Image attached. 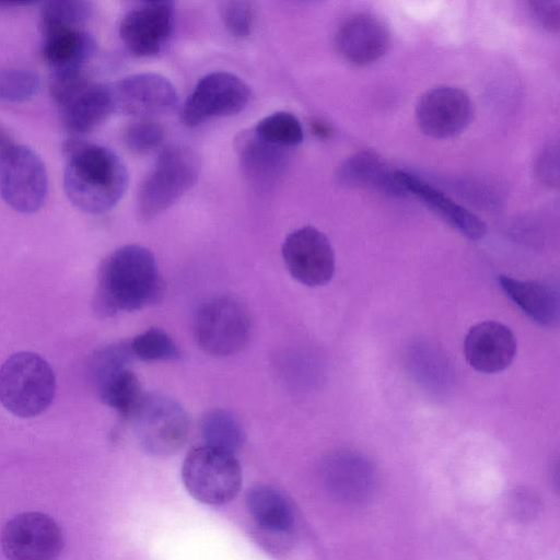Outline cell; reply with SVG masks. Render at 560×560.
<instances>
[{"mask_svg": "<svg viewBox=\"0 0 560 560\" xmlns=\"http://www.w3.org/2000/svg\"><path fill=\"white\" fill-rule=\"evenodd\" d=\"M108 84L115 113L151 118L177 105L175 86L158 73H137Z\"/></svg>", "mask_w": 560, "mask_h": 560, "instance_id": "cell-12", "label": "cell"}, {"mask_svg": "<svg viewBox=\"0 0 560 560\" xmlns=\"http://www.w3.org/2000/svg\"><path fill=\"white\" fill-rule=\"evenodd\" d=\"M529 8L535 19L550 32H558L560 27L559 1H530Z\"/></svg>", "mask_w": 560, "mask_h": 560, "instance_id": "cell-35", "label": "cell"}, {"mask_svg": "<svg viewBox=\"0 0 560 560\" xmlns=\"http://www.w3.org/2000/svg\"><path fill=\"white\" fill-rule=\"evenodd\" d=\"M192 330L202 351L213 357H229L247 345L250 317L246 306L237 299L214 296L198 307Z\"/></svg>", "mask_w": 560, "mask_h": 560, "instance_id": "cell-6", "label": "cell"}, {"mask_svg": "<svg viewBox=\"0 0 560 560\" xmlns=\"http://www.w3.org/2000/svg\"><path fill=\"white\" fill-rule=\"evenodd\" d=\"M40 79L23 68H0V102L22 103L37 95Z\"/></svg>", "mask_w": 560, "mask_h": 560, "instance_id": "cell-30", "label": "cell"}, {"mask_svg": "<svg viewBox=\"0 0 560 560\" xmlns=\"http://www.w3.org/2000/svg\"><path fill=\"white\" fill-rule=\"evenodd\" d=\"M250 98L249 86L226 71L211 72L201 78L185 101L182 121L192 128L213 118L242 112Z\"/></svg>", "mask_w": 560, "mask_h": 560, "instance_id": "cell-10", "label": "cell"}, {"mask_svg": "<svg viewBox=\"0 0 560 560\" xmlns=\"http://www.w3.org/2000/svg\"><path fill=\"white\" fill-rule=\"evenodd\" d=\"M200 158L191 148L175 144L164 148L138 195V211L150 220L175 203L197 182Z\"/></svg>", "mask_w": 560, "mask_h": 560, "instance_id": "cell-4", "label": "cell"}, {"mask_svg": "<svg viewBox=\"0 0 560 560\" xmlns=\"http://www.w3.org/2000/svg\"><path fill=\"white\" fill-rule=\"evenodd\" d=\"M182 479L197 501L223 505L238 494L242 468L235 455L203 445L192 448L185 457Z\"/></svg>", "mask_w": 560, "mask_h": 560, "instance_id": "cell-5", "label": "cell"}, {"mask_svg": "<svg viewBox=\"0 0 560 560\" xmlns=\"http://www.w3.org/2000/svg\"><path fill=\"white\" fill-rule=\"evenodd\" d=\"M538 174L542 182L558 185V150L550 148L545 151L538 164Z\"/></svg>", "mask_w": 560, "mask_h": 560, "instance_id": "cell-36", "label": "cell"}, {"mask_svg": "<svg viewBox=\"0 0 560 560\" xmlns=\"http://www.w3.org/2000/svg\"><path fill=\"white\" fill-rule=\"evenodd\" d=\"M12 144L13 142L10 133L0 125V154Z\"/></svg>", "mask_w": 560, "mask_h": 560, "instance_id": "cell-37", "label": "cell"}, {"mask_svg": "<svg viewBox=\"0 0 560 560\" xmlns=\"http://www.w3.org/2000/svg\"><path fill=\"white\" fill-rule=\"evenodd\" d=\"M516 339L502 323L486 320L472 326L464 341L468 364L485 374H495L511 365L516 355Z\"/></svg>", "mask_w": 560, "mask_h": 560, "instance_id": "cell-15", "label": "cell"}, {"mask_svg": "<svg viewBox=\"0 0 560 560\" xmlns=\"http://www.w3.org/2000/svg\"><path fill=\"white\" fill-rule=\"evenodd\" d=\"M281 252L290 275L304 285H324L335 273L332 246L326 235L313 226L291 232Z\"/></svg>", "mask_w": 560, "mask_h": 560, "instance_id": "cell-11", "label": "cell"}, {"mask_svg": "<svg viewBox=\"0 0 560 560\" xmlns=\"http://www.w3.org/2000/svg\"><path fill=\"white\" fill-rule=\"evenodd\" d=\"M313 131L319 137H327L330 133L328 126L322 121H314L312 124Z\"/></svg>", "mask_w": 560, "mask_h": 560, "instance_id": "cell-38", "label": "cell"}, {"mask_svg": "<svg viewBox=\"0 0 560 560\" xmlns=\"http://www.w3.org/2000/svg\"><path fill=\"white\" fill-rule=\"evenodd\" d=\"M164 139L163 128L151 118H138L124 132L128 149L137 154H147L160 148Z\"/></svg>", "mask_w": 560, "mask_h": 560, "instance_id": "cell-33", "label": "cell"}, {"mask_svg": "<svg viewBox=\"0 0 560 560\" xmlns=\"http://www.w3.org/2000/svg\"><path fill=\"white\" fill-rule=\"evenodd\" d=\"M325 475L331 492L342 501L360 502L369 497L373 488L371 463L354 452L331 454L325 463Z\"/></svg>", "mask_w": 560, "mask_h": 560, "instance_id": "cell-18", "label": "cell"}, {"mask_svg": "<svg viewBox=\"0 0 560 560\" xmlns=\"http://www.w3.org/2000/svg\"><path fill=\"white\" fill-rule=\"evenodd\" d=\"M335 43L343 59L357 66H365L378 60L387 51L390 33L377 16L357 14L341 24Z\"/></svg>", "mask_w": 560, "mask_h": 560, "instance_id": "cell-16", "label": "cell"}, {"mask_svg": "<svg viewBox=\"0 0 560 560\" xmlns=\"http://www.w3.org/2000/svg\"><path fill=\"white\" fill-rule=\"evenodd\" d=\"M253 131L265 142L281 149L296 147L303 140L300 120L288 112H276L264 117Z\"/></svg>", "mask_w": 560, "mask_h": 560, "instance_id": "cell-28", "label": "cell"}, {"mask_svg": "<svg viewBox=\"0 0 560 560\" xmlns=\"http://www.w3.org/2000/svg\"><path fill=\"white\" fill-rule=\"evenodd\" d=\"M339 182L350 187L383 189L401 192L395 173L373 153L361 152L346 161L338 172Z\"/></svg>", "mask_w": 560, "mask_h": 560, "instance_id": "cell-24", "label": "cell"}, {"mask_svg": "<svg viewBox=\"0 0 560 560\" xmlns=\"http://www.w3.org/2000/svg\"><path fill=\"white\" fill-rule=\"evenodd\" d=\"M92 82L83 68L51 72L49 91L54 102L62 109Z\"/></svg>", "mask_w": 560, "mask_h": 560, "instance_id": "cell-32", "label": "cell"}, {"mask_svg": "<svg viewBox=\"0 0 560 560\" xmlns=\"http://www.w3.org/2000/svg\"><path fill=\"white\" fill-rule=\"evenodd\" d=\"M470 117L469 96L454 86L428 90L416 107L419 128L434 139H446L460 133L468 126Z\"/></svg>", "mask_w": 560, "mask_h": 560, "instance_id": "cell-14", "label": "cell"}, {"mask_svg": "<svg viewBox=\"0 0 560 560\" xmlns=\"http://www.w3.org/2000/svg\"><path fill=\"white\" fill-rule=\"evenodd\" d=\"M55 390L54 371L36 353H14L0 368V402L18 417L31 418L45 411Z\"/></svg>", "mask_w": 560, "mask_h": 560, "instance_id": "cell-3", "label": "cell"}, {"mask_svg": "<svg viewBox=\"0 0 560 560\" xmlns=\"http://www.w3.org/2000/svg\"><path fill=\"white\" fill-rule=\"evenodd\" d=\"M498 280L504 294L533 322L545 327L558 324L559 295L553 287L506 275H501Z\"/></svg>", "mask_w": 560, "mask_h": 560, "instance_id": "cell-19", "label": "cell"}, {"mask_svg": "<svg viewBox=\"0 0 560 560\" xmlns=\"http://www.w3.org/2000/svg\"><path fill=\"white\" fill-rule=\"evenodd\" d=\"M395 178L401 191L410 192L422 200L463 235L470 240H480L486 234L487 228L481 219L439 189L412 174L401 171L395 172Z\"/></svg>", "mask_w": 560, "mask_h": 560, "instance_id": "cell-17", "label": "cell"}, {"mask_svg": "<svg viewBox=\"0 0 560 560\" xmlns=\"http://www.w3.org/2000/svg\"><path fill=\"white\" fill-rule=\"evenodd\" d=\"M35 2H30V1H24V2H19V1H0V8H11V7H24V5H31V4H34Z\"/></svg>", "mask_w": 560, "mask_h": 560, "instance_id": "cell-39", "label": "cell"}, {"mask_svg": "<svg viewBox=\"0 0 560 560\" xmlns=\"http://www.w3.org/2000/svg\"><path fill=\"white\" fill-rule=\"evenodd\" d=\"M205 445L235 455L245 443V432L238 420L228 410L213 409L200 423Z\"/></svg>", "mask_w": 560, "mask_h": 560, "instance_id": "cell-26", "label": "cell"}, {"mask_svg": "<svg viewBox=\"0 0 560 560\" xmlns=\"http://www.w3.org/2000/svg\"><path fill=\"white\" fill-rule=\"evenodd\" d=\"M48 176L32 148L12 144L0 154V196L13 210L34 213L46 201Z\"/></svg>", "mask_w": 560, "mask_h": 560, "instance_id": "cell-7", "label": "cell"}, {"mask_svg": "<svg viewBox=\"0 0 560 560\" xmlns=\"http://www.w3.org/2000/svg\"><path fill=\"white\" fill-rule=\"evenodd\" d=\"M141 446L152 455L166 456L186 442L189 421L185 409L163 394H145L130 421Z\"/></svg>", "mask_w": 560, "mask_h": 560, "instance_id": "cell-8", "label": "cell"}, {"mask_svg": "<svg viewBox=\"0 0 560 560\" xmlns=\"http://www.w3.org/2000/svg\"><path fill=\"white\" fill-rule=\"evenodd\" d=\"M248 514L262 532L273 535L290 534L296 522L291 501L268 485L250 488L245 499Z\"/></svg>", "mask_w": 560, "mask_h": 560, "instance_id": "cell-20", "label": "cell"}, {"mask_svg": "<svg viewBox=\"0 0 560 560\" xmlns=\"http://www.w3.org/2000/svg\"><path fill=\"white\" fill-rule=\"evenodd\" d=\"M236 143L241 164L252 179L268 183L282 172L287 162L283 149L265 142L253 130L240 135Z\"/></svg>", "mask_w": 560, "mask_h": 560, "instance_id": "cell-23", "label": "cell"}, {"mask_svg": "<svg viewBox=\"0 0 560 560\" xmlns=\"http://www.w3.org/2000/svg\"><path fill=\"white\" fill-rule=\"evenodd\" d=\"M61 112L65 126L74 135L94 130L115 113L109 84L91 83Z\"/></svg>", "mask_w": 560, "mask_h": 560, "instance_id": "cell-21", "label": "cell"}, {"mask_svg": "<svg viewBox=\"0 0 560 560\" xmlns=\"http://www.w3.org/2000/svg\"><path fill=\"white\" fill-rule=\"evenodd\" d=\"M220 14L225 28L237 38L250 35L255 13L253 4L248 1H223L220 3Z\"/></svg>", "mask_w": 560, "mask_h": 560, "instance_id": "cell-34", "label": "cell"}, {"mask_svg": "<svg viewBox=\"0 0 560 560\" xmlns=\"http://www.w3.org/2000/svg\"><path fill=\"white\" fill-rule=\"evenodd\" d=\"M133 358L130 340L117 341L100 349L91 362V373L96 386L114 374L128 369Z\"/></svg>", "mask_w": 560, "mask_h": 560, "instance_id": "cell-31", "label": "cell"}, {"mask_svg": "<svg viewBox=\"0 0 560 560\" xmlns=\"http://www.w3.org/2000/svg\"><path fill=\"white\" fill-rule=\"evenodd\" d=\"M92 4L82 0H52L40 9L42 35L59 31L78 30L92 15Z\"/></svg>", "mask_w": 560, "mask_h": 560, "instance_id": "cell-27", "label": "cell"}, {"mask_svg": "<svg viewBox=\"0 0 560 560\" xmlns=\"http://www.w3.org/2000/svg\"><path fill=\"white\" fill-rule=\"evenodd\" d=\"M63 188L81 211L100 214L112 210L128 186V172L110 149L71 137L63 142Z\"/></svg>", "mask_w": 560, "mask_h": 560, "instance_id": "cell-1", "label": "cell"}, {"mask_svg": "<svg viewBox=\"0 0 560 560\" xmlns=\"http://www.w3.org/2000/svg\"><path fill=\"white\" fill-rule=\"evenodd\" d=\"M163 290L153 253L138 244L125 245L100 268L94 310L102 317L138 311L159 302Z\"/></svg>", "mask_w": 560, "mask_h": 560, "instance_id": "cell-2", "label": "cell"}, {"mask_svg": "<svg viewBox=\"0 0 560 560\" xmlns=\"http://www.w3.org/2000/svg\"><path fill=\"white\" fill-rule=\"evenodd\" d=\"M0 545L7 560H58L65 537L55 518L31 511L14 515L4 524Z\"/></svg>", "mask_w": 560, "mask_h": 560, "instance_id": "cell-9", "label": "cell"}, {"mask_svg": "<svg viewBox=\"0 0 560 560\" xmlns=\"http://www.w3.org/2000/svg\"><path fill=\"white\" fill-rule=\"evenodd\" d=\"M174 27V3L145 1L131 8L121 19L119 36L126 48L137 57L159 54L168 42Z\"/></svg>", "mask_w": 560, "mask_h": 560, "instance_id": "cell-13", "label": "cell"}, {"mask_svg": "<svg viewBox=\"0 0 560 560\" xmlns=\"http://www.w3.org/2000/svg\"><path fill=\"white\" fill-rule=\"evenodd\" d=\"M101 400L121 419L131 421L144 397L141 383L129 369L108 377L97 386Z\"/></svg>", "mask_w": 560, "mask_h": 560, "instance_id": "cell-25", "label": "cell"}, {"mask_svg": "<svg viewBox=\"0 0 560 560\" xmlns=\"http://www.w3.org/2000/svg\"><path fill=\"white\" fill-rule=\"evenodd\" d=\"M130 347L133 357L142 361L176 360L180 357L172 337L158 327L137 335L130 340Z\"/></svg>", "mask_w": 560, "mask_h": 560, "instance_id": "cell-29", "label": "cell"}, {"mask_svg": "<svg viewBox=\"0 0 560 560\" xmlns=\"http://www.w3.org/2000/svg\"><path fill=\"white\" fill-rule=\"evenodd\" d=\"M95 48L94 38L82 28H78L43 35L40 54L45 62L56 71L83 68Z\"/></svg>", "mask_w": 560, "mask_h": 560, "instance_id": "cell-22", "label": "cell"}]
</instances>
